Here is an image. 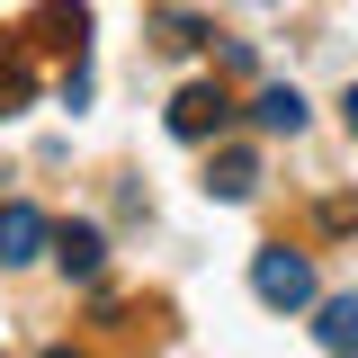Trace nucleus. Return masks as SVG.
<instances>
[{
  "label": "nucleus",
  "instance_id": "nucleus-1",
  "mask_svg": "<svg viewBox=\"0 0 358 358\" xmlns=\"http://www.w3.org/2000/svg\"><path fill=\"white\" fill-rule=\"evenodd\" d=\"M251 296H260L268 313L313 305V260H305V251H287V242H268L260 260H251Z\"/></svg>",
  "mask_w": 358,
  "mask_h": 358
},
{
  "label": "nucleus",
  "instance_id": "nucleus-2",
  "mask_svg": "<svg viewBox=\"0 0 358 358\" xmlns=\"http://www.w3.org/2000/svg\"><path fill=\"white\" fill-rule=\"evenodd\" d=\"M224 126H233V99H224L215 81H188L171 99V134L179 143H206V134H224Z\"/></svg>",
  "mask_w": 358,
  "mask_h": 358
},
{
  "label": "nucleus",
  "instance_id": "nucleus-3",
  "mask_svg": "<svg viewBox=\"0 0 358 358\" xmlns=\"http://www.w3.org/2000/svg\"><path fill=\"white\" fill-rule=\"evenodd\" d=\"M45 242H54V224H45L36 206H0V268L45 260Z\"/></svg>",
  "mask_w": 358,
  "mask_h": 358
},
{
  "label": "nucleus",
  "instance_id": "nucleus-4",
  "mask_svg": "<svg viewBox=\"0 0 358 358\" xmlns=\"http://www.w3.org/2000/svg\"><path fill=\"white\" fill-rule=\"evenodd\" d=\"M45 251L63 260V278H99V260H108V242H99V224H63V233H54Z\"/></svg>",
  "mask_w": 358,
  "mask_h": 358
},
{
  "label": "nucleus",
  "instance_id": "nucleus-5",
  "mask_svg": "<svg viewBox=\"0 0 358 358\" xmlns=\"http://www.w3.org/2000/svg\"><path fill=\"white\" fill-rule=\"evenodd\" d=\"M313 341H322L331 358H358V296H331L322 322H313Z\"/></svg>",
  "mask_w": 358,
  "mask_h": 358
},
{
  "label": "nucleus",
  "instance_id": "nucleus-6",
  "mask_svg": "<svg viewBox=\"0 0 358 358\" xmlns=\"http://www.w3.org/2000/svg\"><path fill=\"white\" fill-rule=\"evenodd\" d=\"M251 117H260L268 134H296V126H305V99H296V90H287V81H268L260 99H251Z\"/></svg>",
  "mask_w": 358,
  "mask_h": 358
},
{
  "label": "nucleus",
  "instance_id": "nucleus-7",
  "mask_svg": "<svg viewBox=\"0 0 358 358\" xmlns=\"http://www.w3.org/2000/svg\"><path fill=\"white\" fill-rule=\"evenodd\" d=\"M206 188H215L224 206H242V197L260 188V162H251V152H224V162H215V179H206Z\"/></svg>",
  "mask_w": 358,
  "mask_h": 358
},
{
  "label": "nucleus",
  "instance_id": "nucleus-8",
  "mask_svg": "<svg viewBox=\"0 0 358 358\" xmlns=\"http://www.w3.org/2000/svg\"><path fill=\"white\" fill-rule=\"evenodd\" d=\"M36 27H45L36 45H81V27H90V9H81V0H45V9H36Z\"/></svg>",
  "mask_w": 358,
  "mask_h": 358
},
{
  "label": "nucleus",
  "instance_id": "nucleus-9",
  "mask_svg": "<svg viewBox=\"0 0 358 358\" xmlns=\"http://www.w3.org/2000/svg\"><path fill=\"white\" fill-rule=\"evenodd\" d=\"M162 45L188 54V45H206V18H162Z\"/></svg>",
  "mask_w": 358,
  "mask_h": 358
},
{
  "label": "nucleus",
  "instance_id": "nucleus-10",
  "mask_svg": "<svg viewBox=\"0 0 358 358\" xmlns=\"http://www.w3.org/2000/svg\"><path fill=\"white\" fill-rule=\"evenodd\" d=\"M27 90H36V81H27V63H18V54H9V63H0V108H18V99H27Z\"/></svg>",
  "mask_w": 358,
  "mask_h": 358
},
{
  "label": "nucleus",
  "instance_id": "nucleus-11",
  "mask_svg": "<svg viewBox=\"0 0 358 358\" xmlns=\"http://www.w3.org/2000/svg\"><path fill=\"white\" fill-rule=\"evenodd\" d=\"M341 108H350V134H358V81H350V99H341Z\"/></svg>",
  "mask_w": 358,
  "mask_h": 358
},
{
  "label": "nucleus",
  "instance_id": "nucleus-12",
  "mask_svg": "<svg viewBox=\"0 0 358 358\" xmlns=\"http://www.w3.org/2000/svg\"><path fill=\"white\" fill-rule=\"evenodd\" d=\"M45 358H81V350H45Z\"/></svg>",
  "mask_w": 358,
  "mask_h": 358
}]
</instances>
